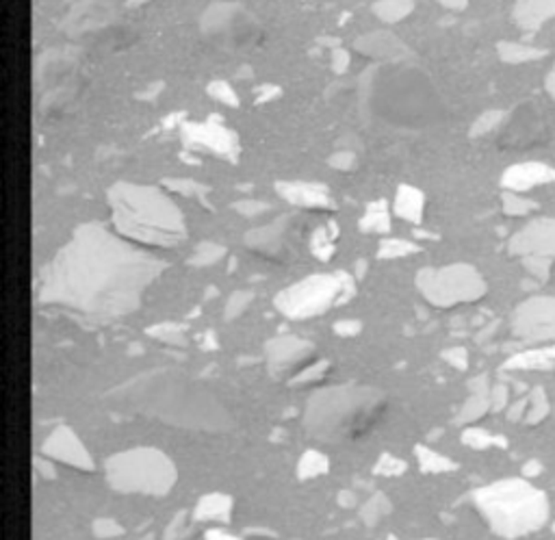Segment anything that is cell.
<instances>
[{
  "label": "cell",
  "mask_w": 555,
  "mask_h": 540,
  "mask_svg": "<svg viewBox=\"0 0 555 540\" xmlns=\"http://www.w3.org/2000/svg\"><path fill=\"white\" fill-rule=\"evenodd\" d=\"M167 263L102 224H83L39 275L37 297L94 324L133 315Z\"/></svg>",
  "instance_id": "6da1fadb"
},
{
  "label": "cell",
  "mask_w": 555,
  "mask_h": 540,
  "mask_svg": "<svg viewBox=\"0 0 555 540\" xmlns=\"http://www.w3.org/2000/svg\"><path fill=\"white\" fill-rule=\"evenodd\" d=\"M105 397L120 413L180 430L224 435L235 427L230 410L207 386L177 369H148L113 386Z\"/></svg>",
  "instance_id": "7a4b0ae2"
},
{
  "label": "cell",
  "mask_w": 555,
  "mask_h": 540,
  "mask_svg": "<svg viewBox=\"0 0 555 540\" xmlns=\"http://www.w3.org/2000/svg\"><path fill=\"white\" fill-rule=\"evenodd\" d=\"M387 410V395L369 385H334L317 389L304 408L310 436L330 445L358 441L376 427Z\"/></svg>",
  "instance_id": "3957f363"
},
{
  "label": "cell",
  "mask_w": 555,
  "mask_h": 540,
  "mask_svg": "<svg viewBox=\"0 0 555 540\" xmlns=\"http://www.w3.org/2000/svg\"><path fill=\"white\" fill-rule=\"evenodd\" d=\"M113 230L137 245L174 247L187 237L183 213L166 191L120 183L109 191Z\"/></svg>",
  "instance_id": "277c9868"
},
{
  "label": "cell",
  "mask_w": 555,
  "mask_h": 540,
  "mask_svg": "<svg viewBox=\"0 0 555 540\" xmlns=\"http://www.w3.org/2000/svg\"><path fill=\"white\" fill-rule=\"evenodd\" d=\"M490 530L503 538H520L538 532L549 519L545 493L525 480H500L473 493Z\"/></svg>",
  "instance_id": "5b68a950"
},
{
  "label": "cell",
  "mask_w": 555,
  "mask_h": 540,
  "mask_svg": "<svg viewBox=\"0 0 555 540\" xmlns=\"http://www.w3.org/2000/svg\"><path fill=\"white\" fill-rule=\"evenodd\" d=\"M105 480L116 493L167 497L178 482V469L156 447H133L105 460Z\"/></svg>",
  "instance_id": "8992f818"
},
{
  "label": "cell",
  "mask_w": 555,
  "mask_h": 540,
  "mask_svg": "<svg viewBox=\"0 0 555 540\" xmlns=\"http://www.w3.org/2000/svg\"><path fill=\"white\" fill-rule=\"evenodd\" d=\"M356 283L349 274H313L298 280L276 295L274 306L280 315L293 322L319 317L337 304L352 300Z\"/></svg>",
  "instance_id": "52a82bcc"
},
{
  "label": "cell",
  "mask_w": 555,
  "mask_h": 540,
  "mask_svg": "<svg viewBox=\"0 0 555 540\" xmlns=\"http://www.w3.org/2000/svg\"><path fill=\"white\" fill-rule=\"evenodd\" d=\"M417 289L436 308H454L478 302L486 294V283L478 269L467 263L426 267L417 274Z\"/></svg>",
  "instance_id": "ba28073f"
},
{
  "label": "cell",
  "mask_w": 555,
  "mask_h": 540,
  "mask_svg": "<svg viewBox=\"0 0 555 540\" xmlns=\"http://www.w3.org/2000/svg\"><path fill=\"white\" fill-rule=\"evenodd\" d=\"M512 332L528 343L555 341V295L530 297L512 315Z\"/></svg>",
  "instance_id": "9c48e42d"
},
{
  "label": "cell",
  "mask_w": 555,
  "mask_h": 540,
  "mask_svg": "<svg viewBox=\"0 0 555 540\" xmlns=\"http://www.w3.org/2000/svg\"><path fill=\"white\" fill-rule=\"evenodd\" d=\"M42 455L53 460V463L72 466L76 471H87L92 474L96 469L94 455L85 447L81 436L72 430L70 425H56L53 432L46 436L42 445Z\"/></svg>",
  "instance_id": "30bf717a"
},
{
  "label": "cell",
  "mask_w": 555,
  "mask_h": 540,
  "mask_svg": "<svg viewBox=\"0 0 555 540\" xmlns=\"http://www.w3.org/2000/svg\"><path fill=\"white\" fill-rule=\"evenodd\" d=\"M313 343L293 335L274 336V339L265 343V360H267V367L274 374H285V371L304 367V363L313 356Z\"/></svg>",
  "instance_id": "8fae6325"
},
{
  "label": "cell",
  "mask_w": 555,
  "mask_h": 540,
  "mask_svg": "<svg viewBox=\"0 0 555 540\" xmlns=\"http://www.w3.org/2000/svg\"><path fill=\"white\" fill-rule=\"evenodd\" d=\"M514 256L555 258V219H536L510 239Z\"/></svg>",
  "instance_id": "7c38bea8"
},
{
  "label": "cell",
  "mask_w": 555,
  "mask_h": 540,
  "mask_svg": "<svg viewBox=\"0 0 555 540\" xmlns=\"http://www.w3.org/2000/svg\"><path fill=\"white\" fill-rule=\"evenodd\" d=\"M183 135L189 145L204 152H213L215 156H224V159L235 156L239 150L235 135L219 124H187Z\"/></svg>",
  "instance_id": "4fadbf2b"
},
{
  "label": "cell",
  "mask_w": 555,
  "mask_h": 540,
  "mask_svg": "<svg viewBox=\"0 0 555 540\" xmlns=\"http://www.w3.org/2000/svg\"><path fill=\"white\" fill-rule=\"evenodd\" d=\"M555 180V170L553 167L545 165V163H519V165L508 167L503 174L501 185L508 191H530L538 187V185H547Z\"/></svg>",
  "instance_id": "5bb4252c"
},
{
  "label": "cell",
  "mask_w": 555,
  "mask_h": 540,
  "mask_svg": "<svg viewBox=\"0 0 555 540\" xmlns=\"http://www.w3.org/2000/svg\"><path fill=\"white\" fill-rule=\"evenodd\" d=\"M278 191L288 205L299 206L308 211H326L332 206V198L326 187L313 183H282L278 185Z\"/></svg>",
  "instance_id": "9a60e30c"
},
{
  "label": "cell",
  "mask_w": 555,
  "mask_h": 540,
  "mask_svg": "<svg viewBox=\"0 0 555 540\" xmlns=\"http://www.w3.org/2000/svg\"><path fill=\"white\" fill-rule=\"evenodd\" d=\"M490 380L489 375L481 374L475 375V378L469 382V391H471V395L467 397V402L462 404L460 413H458L456 424L458 425H469L473 424V421H478L484 417L486 413L490 410Z\"/></svg>",
  "instance_id": "2e32d148"
},
{
  "label": "cell",
  "mask_w": 555,
  "mask_h": 540,
  "mask_svg": "<svg viewBox=\"0 0 555 540\" xmlns=\"http://www.w3.org/2000/svg\"><path fill=\"white\" fill-rule=\"evenodd\" d=\"M287 239V219L271 222L263 228H254L246 235V244L250 250L258 252L263 256H278L285 247Z\"/></svg>",
  "instance_id": "e0dca14e"
},
{
  "label": "cell",
  "mask_w": 555,
  "mask_h": 540,
  "mask_svg": "<svg viewBox=\"0 0 555 540\" xmlns=\"http://www.w3.org/2000/svg\"><path fill=\"white\" fill-rule=\"evenodd\" d=\"M232 510L235 502L226 493H207L197 499L194 505V519L197 523H217V525H228L232 521Z\"/></svg>",
  "instance_id": "ac0fdd59"
},
{
  "label": "cell",
  "mask_w": 555,
  "mask_h": 540,
  "mask_svg": "<svg viewBox=\"0 0 555 540\" xmlns=\"http://www.w3.org/2000/svg\"><path fill=\"white\" fill-rule=\"evenodd\" d=\"M551 18H555V0H517L514 5V20L523 31L534 33Z\"/></svg>",
  "instance_id": "d6986e66"
},
{
  "label": "cell",
  "mask_w": 555,
  "mask_h": 540,
  "mask_svg": "<svg viewBox=\"0 0 555 540\" xmlns=\"http://www.w3.org/2000/svg\"><path fill=\"white\" fill-rule=\"evenodd\" d=\"M423 209H426V198L417 187H404L398 189L393 202V213L399 219H404L408 224H419L423 219Z\"/></svg>",
  "instance_id": "ffe728a7"
},
{
  "label": "cell",
  "mask_w": 555,
  "mask_h": 540,
  "mask_svg": "<svg viewBox=\"0 0 555 540\" xmlns=\"http://www.w3.org/2000/svg\"><path fill=\"white\" fill-rule=\"evenodd\" d=\"M555 365V347L547 350H525L514 354L506 360L503 369L512 371H530V369H551Z\"/></svg>",
  "instance_id": "44dd1931"
},
{
  "label": "cell",
  "mask_w": 555,
  "mask_h": 540,
  "mask_svg": "<svg viewBox=\"0 0 555 540\" xmlns=\"http://www.w3.org/2000/svg\"><path fill=\"white\" fill-rule=\"evenodd\" d=\"M328 471H330V458L321 449H306L296 465V475L302 482L319 480Z\"/></svg>",
  "instance_id": "7402d4cb"
},
{
  "label": "cell",
  "mask_w": 555,
  "mask_h": 540,
  "mask_svg": "<svg viewBox=\"0 0 555 540\" xmlns=\"http://www.w3.org/2000/svg\"><path fill=\"white\" fill-rule=\"evenodd\" d=\"M415 455H417L419 469H421L423 474H428V475L451 474V471L458 469V465L454 463V460L447 458V455L436 452V449L428 447V445H417Z\"/></svg>",
  "instance_id": "603a6c76"
},
{
  "label": "cell",
  "mask_w": 555,
  "mask_h": 540,
  "mask_svg": "<svg viewBox=\"0 0 555 540\" xmlns=\"http://www.w3.org/2000/svg\"><path fill=\"white\" fill-rule=\"evenodd\" d=\"M390 512H393V504H390V499L387 497V495L373 493L365 504H360L358 516L367 527H376L379 521L387 519Z\"/></svg>",
  "instance_id": "cb8c5ba5"
},
{
  "label": "cell",
  "mask_w": 555,
  "mask_h": 540,
  "mask_svg": "<svg viewBox=\"0 0 555 540\" xmlns=\"http://www.w3.org/2000/svg\"><path fill=\"white\" fill-rule=\"evenodd\" d=\"M360 230L369 235H384L390 230V211L387 202H373L367 206L365 215L360 219Z\"/></svg>",
  "instance_id": "d4e9b609"
},
{
  "label": "cell",
  "mask_w": 555,
  "mask_h": 540,
  "mask_svg": "<svg viewBox=\"0 0 555 540\" xmlns=\"http://www.w3.org/2000/svg\"><path fill=\"white\" fill-rule=\"evenodd\" d=\"M497 50H500L501 61L512 65L530 64V61H538L547 55L545 50L525 46V44H517V42H501L500 46H497Z\"/></svg>",
  "instance_id": "484cf974"
},
{
  "label": "cell",
  "mask_w": 555,
  "mask_h": 540,
  "mask_svg": "<svg viewBox=\"0 0 555 540\" xmlns=\"http://www.w3.org/2000/svg\"><path fill=\"white\" fill-rule=\"evenodd\" d=\"M462 443L471 449H492V447H508L506 436L492 435V432L484 430V427H467L462 432Z\"/></svg>",
  "instance_id": "4316f807"
},
{
  "label": "cell",
  "mask_w": 555,
  "mask_h": 540,
  "mask_svg": "<svg viewBox=\"0 0 555 540\" xmlns=\"http://www.w3.org/2000/svg\"><path fill=\"white\" fill-rule=\"evenodd\" d=\"M148 335L155 341L163 343V345H169V347L187 345V330H185V325H180V324H172V322L156 324V325H152V328H148Z\"/></svg>",
  "instance_id": "83f0119b"
},
{
  "label": "cell",
  "mask_w": 555,
  "mask_h": 540,
  "mask_svg": "<svg viewBox=\"0 0 555 540\" xmlns=\"http://www.w3.org/2000/svg\"><path fill=\"white\" fill-rule=\"evenodd\" d=\"M330 371V363L328 360H315V363L304 365V367L298 369V374L291 378L293 386H315L319 382H324V378Z\"/></svg>",
  "instance_id": "f1b7e54d"
},
{
  "label": "cell",
  "mask_w": 555,
  "mask_h": 540,
  "mask_svg": "<svg viewBox=\"0 0 555 540\" xmlns=\"http://www.w3.org/2000/svg\"><path fill=\"white\" fill-rule=\"evenodd\" d=\"M415 5L412 0H378L376 3V14L379 20L384 22H399L410 15V11Z\"/></svg>",
  "instance_id": "f546056e"
},
{
  "label": "cell",
  "mask_w": 555,
  "mask_h": 540,
  "mask_svg": "<svg viewBox=\"0 0 555 540\" xmlns=\"http://www.w3.org/2000/svg\"><path fill=\"white\" fill-rule=\"evenodd\" d=\"M226 256V247L219 244H213V241H207V244H200L196 247L194 256L189 258L191 265L196 267H208L219 263Z\"/></svg>",
  "instance_id": "4dcf8cb0"
},
{
  "label": "cell",
  "mask_w": 555,
  "mask_h": 540,
  "mask_svg": "<svg viewBox=\"0 0 555 540\" xmlns=\"http://www.w3.org/2000/svg\"><path fill=\"white\" fill-rule=\"evenodd\" d=\"M406 471H408L406 460L398 458V455L390 454V452L379 454L376 465H373V474L379 477H399V475H404Z\"/></svg>",
  "instance_id": "1f68e13d"
},
{
  "label": "cell",
  "mask_w": 555,
  "mask_h": 540,
  "mask_svg": "<svg viewBox=\"0 0 555 540\" xmlns=\"http://www.w3.org/2000/svg\"><path fill=\"white\" fill-rule=\"evenodd\" d=\"M415 252H419V247L415 244H410V241L384 239L382 244H379L378 256L384 258V261H395V258H406V256L415 255Z\"/></svg>",
  "instance_id": "d6a6232c"
},
{
  "label": "cell",
  "mask_w": 555,
  "mask_h": 540,
  "mask_svg": "<svg viewBox=\"0 0 555 540\" xmlns=\"http://www.w3.org/2000/svg\"><path fill=\"white\" fill-rule=\"evenodd\" d=\"M549 410L551 408H549V397L545 389H542V386H536V389L530 393V410H528V417H525V424L530 425L540 424V421L549 415Z\"/></svg>",
  "instance_id": "836d02e7"
},
{
  "label": "cell",
  "mask_w": 555,
  "mask_h": 540,
  "mask_svg": "<svg viewBox=\"0 0 555 540\" xmlns=\"http://www.w3.org/2000/svg\"><path fill=\"white\" fill-rule=\"evenodd\" d=\"M334 237H337V233H330V226L319 228L313 235V239H310V250H313V255L319 258V261H330L332 258Z\"/></svg>",
  "instance_id": "e575fe53"
},
{
  "label": "cell",
  "mask_w": 555,
  "mask_h": 540,
  "mask_svg": "<svg viewBox=\"0 0 555 540\" xmlns=\"http://www.w3.org/2000/svg\"><path fill=\"white\" fill-rule=\"evenodd\" d=\"M252 300L254 295L250 291H237V294H232L224 306V317L228 319V322H235L237 317H241V315L250 308Z\"/></svg>",
  "instance_id": "d590c367"
},
{
  "label": "cell",
  "mask_w": 555,
  "mask_h": 540,
  "mask_svg": "<svg viewBox=\"0 0 555 540\" xmlns=\"http://www.w3.org/2000/svg\"><path fill=\"white\" fill-rule=\"evenodd\" d=\"M92 532L98 540H113L124 536V527L116 519H96L92 523Z\"/></svg>",
  "instance_id": "8d00e7d4"
},
{
  "label": "cell",
  "mask_w": 555,
  "mask_h": 540,
  "mask_svg": "<svg viewBox=\"0 0 555 540\" xmlns=\"http://www.w3.org/2000/svg\"><path fill=\"white\" fill-rule=\"evenodd\" d=\"M531 209H534V202L520 198L514 191H506V194H503V211H506L508 215H528Z\"/></svg>",
  "instance_id": "74e56055"
},
{
  "label": "cell",
  "mask_w": 555,
  "mask_h": 540,
  "mask_svg": "<svg viewBox=\"0 0 555 540\" xmlns=\"http://www.w3.org/2000/svg\"><path fill=\"white\" fill-rule=\"evenodd\" d=\"M501 120H503L501 111H489V114H484V115L479 117L478 122H475V126H473L471 133L475 135V137H481V135H489L490 131H495V128L500 126Z\"/></svg>",
  "instance_id": "f35d334b"
},
{
  "label": "cell",
  "mask_w": 555,
  "mask_h": 540,
  "mask_svg": "<svg viewBox=\"0 0 555 540\" xmlns=\"http://www.w3.org/2000/svg\"><path fill=\"white\" fill-rule=\"evenodd\" d=\"M187 523H189V515L187 512H178L177 516H174L172 521H169V525L166 527V534H163V540H183L185 532H187Z\"/></svg>",
  "instance_id": "ab89813d"
},
{
  "label": "cell",
  "mask_w": 555,
  "mask_h": 540,
  "mask_svg": "<svg viewBox=\"0 0 555 540\" xmlns=\"http://www.w3.org/2000/svg\"><path fill=\"white\" fill-rule=\"evenodd\" d=\"M525 267H528L530 274H534L538 280H547L549 274H551V258H542V256H528L523 258Z\"/></svg>",
  "instance_id": "60d3db41"
},
{
  "label": "cell",
  "mask_w": 555,
  "mask_h": 540,
  "mask_svg": "<svg viewBox=\"0 0 555 540\" xmlns=\"http://www.w3.org/2000/svg\"><path fill=\"white\" fill-rule=\"evenodd\" d=\"M443 360L454 369L464 371L469 367V352L464 347H449V350L443 352Z\"/></svg>",
  "instance_id": "b9f144b4"
},
{
  "label": "cell",
  "mask_w": 555,
  "mask_h": 540,
  "mask_svg": "<svg viewBox=\"0 0 555 540\" xmlns=\"http://www.w3.org/2000/svg\"><path fill=\"white\" fill-rule=\"evenodd\" d=\"M508 399H510V391L506 385H492L490 389V410H495V413H500L508 406Z\"/></svg>",
  "instance_id": "7bdbcfd3"
},
{
  "label": "cell",
  "mask_w": 555,
  "mask_h": 540,
  "mask_svg": "<svg viewBox=\"0 0 555 540\" xmlns=\"http://www.w3.org/2000/svg\"><path fill=\"white\" fill-rule=\"evenodd\" d=\"M33 466H35L37 475L44 477V480H55L56 477L55 463L50 458H46V455H39V458L33 460Z\"/></svg>",
  "instance_id": "ee69618b"
},
{
  "label": "cell",
  "mask_w": 555,
  "mask_h": 540,
  "mask_svg": "<svg viewBox=\"0 0 555 540\" xmlns=\"http://www.w3.org/2000/svg\"><path fill=\"white\" fill-rule=\"evenodd\" d=\"M528 410H530V395L517 399L514 404H510L508 408V419L510 421H520L528 417Z\"/></svg>",
  "instance_id": "f6af8a7d"
},
{
  "label": "cell",
  "mask_w": 555,
  "mask_h": 540,
  "mask_svg": "<svg viewBox=\"0 0 555 540\" xmlns=\"http://www.w3.org/2000/svg\"><path fill=\"white\" fill-rule=\"evenodd\" d=\"M362 324L358 319H341V322L334 324V332H337L338 336H356L360 335Z\"/></svg>",
  "instance_id": "bcb514c9"
},
{
  "label": "cell",
  "mask_w": 555,
  "mask_h": 540,
  "mask_svg": "<svg viewBox=\"0 0 555 540\" xmlns=\"http://www.w3.org/2000/svg\"><path fill=\"white\" fill-rule=\"evenodd\" d=\"M204 540H243V538L222 530V527H208V530L204 532Z\"/></svg>",
  "instance_id": "7dc6e473"
},
{
  "label": "cell",
  "mask_w": 555,
  "mask_h": 540,
  "mask_svg": "<svg viewBox=\"0 0 555 540\" xmlns=\"http://www.w3.org/2000/svg\"><path fill=\"white\" fill-rule=\"evenodd\" d=\"M338 505H341V508H358V495L349 491V488H343V491L338 493Z\"/></svg>",
  "instance_id": "c3c4849f"
},
{
  "label": "cell",
  "mask_w": 555,
  "mask_h": 540,
  "mask_svg": "<svg viewBox=\"0 0 555 540\" xmlns=\"http://www.w3.org/2000/svg\"><path fill=\"white\" fill-rule=\"evenodd\" d=\"M239 211H241V215L254 217V215H260L263 211H267V206L258 205V202H243V205H239Z\"/></svg>",
  "instance_id": "681fc988"
},
{
  "label": "cell",
  "mask_w": 555,
  "mask_h": 540,
  "mask_svg": "<svg viewBox=\"0 0 555 540\" xmlns=\"http://www.w3.org/2000/svg\"><path fill=\"white\" fill-rule=\"evenodd\" d=\"M545 87H547V92L551 94V98L555 100V61H553L551 70H549V75L545 76Z\"/></svg>",
  "instance_id": "f907efd6"
},
{
  "label": "cell",
  "mask_w": 555,
  "mask_h": 540,
  "mask_svg": "<svg viewBox=\"0 0 555 540\" xmlns=\"http://www.w3.org/2000/svg\"><path fill=\"white\" fill-rule=\"evenodd\" d=\"M440 5L447 9H454V11H460L469 5V0H439Z\"/></svg>",
  "instance_id": "816d5d0a"
},
{
  "label": "cell",
  "mask_w": 555,
  "mask_h": 540,
  "mask_svg": "<svg viewBox=\"0 0 555 540\" xmlns=\"http://www.w3.org/2000/svg\"><path fill=\"white\" fill-rule=\"evenodd\" d=\"M542 471V465L536 463V460H531V463H528L523 466V474L525 475H538Z\"/></svg>",
  "instance_id": "f5cc1de1"
},
{
  "label": "cell",
  "mask_w": 555,
  "mask_h": 540,
  "mask_svg": "<svg viewBox=\"0 0 555 540\" xmlns=\"http://www.w3.org/2000/svg\"><path fill=\"white\" fill-rule=\"evenodd\" d=\"M384 540H399V538H398V536H393V534H388V536L384 538Z\"/></svg>",
  "instance_id": "db71d44e"
},
{
  "label": "cell",
  "mask_w": 555,
  "mask_h": 540,
  "mask_svg": "<svg viewBox=\"0 0 555 540\" xmlns=\"http://www.w3.org/2000/svg\"><path fill=\"white\" fill-rule=\"evenodd\" d=\"M141 540H155V536H152V534H148V536H144Z\"/></svg>",
  "instance_id": "11a10c76"
},
{
  "label": "cell",
  "mask_w": 555,
  "mask_h": 540,
  "mask_svg": "<svg viewBox=\"0 0 555 540\" xmlns=\"http://www.w3.org/2000/svg\"><path fill=\"white\" fill-rule=\"evenodd\" d=\"M553 532H555V523H553Z\"/></svg>",
  "instance_id": "9f6ffc18"
},
{
  "label": "cell",
  "mask_w": 555,
  "mask_h": 540,
  "mask_svg": "<svg viewBox=\"0 0 555 540\" xmlns=\"http://www.w3.org/2000/svg\"><path fill=\"white\" fill-rule=\"evenodd\" d=\"M428 540H432V538H428Z\"/></svg>",
  "instance_id": "6f0895ef"
}]
</instances>
